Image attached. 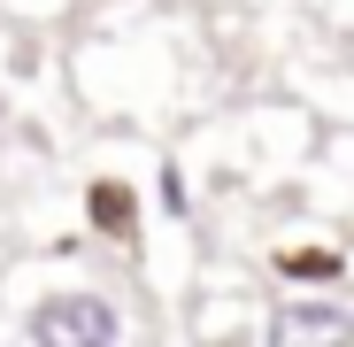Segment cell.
Wrapping results in <instances>:
<instances>
[{"label": "cell", "instance_id": "6da1fadb", "mask_svg": "<svg viewBox=\"0 0 354 347\" xmlns=\"http://www.w3.org/2000/svg\"><path fill=\"white\" fill-rule=\"evenodd\" d=\"M24 332L39 347H115L124 339V317H115V301H100V294H46L24 317Z\"/></svg>", "mask_w": 354, "mask_h": 347}, {"label": "cell", "instance_id": "7a4b0ae2", "mask_svg": "<svg viewBox=\"0 0 354 347\" xmlns=\"http://www.w3.org/2000/svg\"><path fill=\"white\" fill-rule=\"evenodd\" d=\"M270 339L277 347H292V339H354V317L339 301H285L270 317Z\"/></svg>", "mask_w": 354, "mask_h": 347}, {"label": "cell", "instance_id": "3957f363", "mask_svg": "<svg viewBox=\"0 0 354 347\" xmlns=\"http://www.w3.org/2000/svg\"><path fill=\"white\" fill-rule=\"evenodd\" d=\"M124 208H131V201L115 193V186H100V193H93V216H100V224H115V216H124Z\"/></svg>", "mask_w": 354, "mask_h": 347}, {"label": "cell", "instance_id": "277c9868", "mask_svg": "<svg viewBox=\"0 0 354 347\" xmlns=\"http://www.w3.org/2000/svg\"><path fill=\"white\" fill-rule=\"evenodd\" d=\"M292 270H301V278H331L339 263H331V255H292Z\"/></svg>", "mask_w": 354, "mask_h": 347}, {"label": "cell", "instance_id": "5b68a950", "mask_svg": "<svg viewBox=\"0 0 354 347\" xmlns=\"http://www.w3.org/2000/svg\"><path fill=\"white\" fill-rule=\"evenodd\" d=\"M0 132H8V93H0Z\"/></svg>", "mask_w": 354, "mask_h": 347}]
</instances>
